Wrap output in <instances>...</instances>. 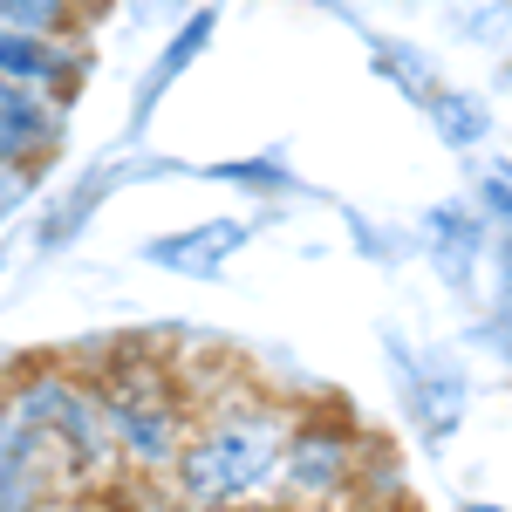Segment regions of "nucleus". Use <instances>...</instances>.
<instances>
[{"instance_id": "1", "label": "nucleus", "mask_w": 512, "mask_h": 512, "mask_svg": "<svg viewBox=\"0 0 512 512\" xmlns=\"http://www.w3.org/2000/svg\"><path fill=\"white\" fill-rule=\"evenodd\" d=\"M287 437H294V417L274 396L226 383V390L198 396L192 431L178 444V465L164 485L185 512H246L260 499H274Z\"/></svg>"}, {"instance_id": "2", "label": "nucleus", "mask_w": 512, "mask_h": 512, "mask_svg": "<svg viewBox=\"0 0 512 512\" xmlns=\"http://www.w3.org/2000/svg\"><path fill=\"white\" fill-rule=\"evenodd\" d=\"M89 383L103 396V424H110L123 478H144V485L171 478L178 444H185L198 410V390L178 376V362L158 349H123L103 369H89Z\"/></svg>"}, {"instance_id": "3", "label": "nucleus", "mask_w": 512, "mask_h": 512, "mask_svg": "<svg viewBox=\"0 0 512 512\" xmlns=\"http://www.w3.org/2000/svg\"><path fill=\"white\" fill-rule=\"evenodd\" d=\"M0 396H7L14 417L48 444L55 472L69 478L82 499H96L103 485L123 478L110 424H103V396H96V383H89L82 369H69V362H35V369H21V376H7Z\"/></svg>"}, {"instance_id": "4", "label": "nucleus", "mask_w": 512, "mask_h": 512, "mask_svg": "<svg viewBox=\"0 0 512 512\" xmlns=\"http://www.w3.org/2000/svg\"><path fill=\"white\" fill-rule=\"evenodd\" d=\"M355 478H362V444H355V431L335 424V417H308V424H294V437H287L274 492L294 499V506H335Z\"/></svg>"}, {"instance_id": "5", "label": "nucleus", "mask_w": 512, "mask_h": 512, "mask_svg": "<svg viewBox=\"0 0 512 512\" xmlns=\"http://www.w3.org/2000/svg\"><path fill=\"white\" fill-rule=\"evenodd\" d=\"M82 506H89V499L55 472L48 444H41V437L14 417V403L0 396V512H82Z\"/></svg>"}, {"instance_id": "6", "label": "nucleus", "mask_w": 512, "mask_h": 512, "mask_svg": "<svg viewBox=\"0 0 512 512\" xmlns=\"http://www.w3.org/2000/svg\"><path fill=\"white\" fill-rule=\"evenodd\" d=\"M82 69H89L82 41H55V35H21V28H0V82L35 89V96H48V103H62V110H69V96H76Z\"/></svg>"}, {"instance_id": "7", "label": "nucleus", "mask_w": 512, "mask_h": 512, "mask_svg": "<svg viewBox=\"0 0 512 512\" xmlns=\"http://www.w3.org/2000/svg\"><path fill=\"white\" fill-rule=\"evenodd\" d=\"M62 130H69V110L62 103L0 82V171H28L35 178L41 164L62 151Z\"/></svg>"}, {"instance_id": "8", "label": "nucleus", "mask_w": 512, "mask_h": 512, "mask_svg": "<svg viewBox=\"0 0 512 512\" xmlns=\"http://www.w3.org/2000/svg\"><path fill=\"white\" fill-rule=\"evenodd\" d=\"M246 246V219H205L192 233H164L144 246V260L164 267V274H185V280H212L226 260Z\"/></svg>"}, {"instance_id": "9", "label": "nucleus", "mask_w": 512, "mask_h": 512, "mask_svg": "<svg viewBox=\"0 0 512 512\" xmlns=\"http://www.w3.org/2000/svg\"><path fill=\"white\" fill-rule=\"evenodd\" d=\"M410 417H417V431L444 444V437L458 431V417H465V376L451 369V362H417V376H410Z\"/></svg>"}, {"instance_id": "10", "label": "nucleus", "mask_w": 512, "mask_h": 512, "mask_svg": "<svg viewBox=\"0 0 512 512\" xmlns=\"http://www.w3.org/2000/svg\"><path fill=\"white\" fill-rule=\"evenodd\" d=\"M424 233H431V239H424V253L437 260V274L451 280V287H465L472 267H478V233H485L478 212H472V205H444V212L424 219Z\"/></svg>"}, {"instance_id": "11", "label": "nucleus", "mask_w": 512, "mask_h": 512, "mask_svg": "<svg viewBox=\"0 0 512 512\" xmlns=\"http://www.w3.org/2000/svg\"><path fill=\"white\" fill-rule=\"evenodd\" d=\"M96 14V0H0V28H21V35H55L76 41Z\"/></svg>"}, {"instance_id": "12", "label": "nucleus", "mask_w": 512, "mask_h": 512, "mask_svg": "<svg viewBox=\"0 0 512 512\" xmlns=\"http://www.w3.org/2000/svg\"><path fill=\"white\" fill-rule=\"evenodd\" d=\"M424 103H431L437 130H444L451 144H478V137H485V110H478L472 96H451V89H431Z\"/></svg>"}, {"instance_id": "13", "label": "nucleus", "mask_w": 512, "mask_h": 512, "mask_svg": "<svg viewBox=\"0 0 512 512\" xmlns=\"http://www.w3.org/2000/svg\"><path fill=\"white\" fill-rule=\"evenodd\" d=\"M212 21H219V14L205 7V14H198L192 28H185V35H178V41H171V48H164V62H158V89H164V82H171V76H178L185 62H192V55H198V48H205V41H212Z\"/></svg>"}, {"instance_id": "14", "label": "nucleus", "mask_w": 512, "mask_h": 512, "mask_svg": "<svg viewBox=\"0 0 512 512\" xmlns=\"http://www.w3.org/2000/svg\"><path fill=\"white\" fill-rule=\"evenodd\" d=\"M492 342H499V355L512 362V246H506V260H499V315H492Z\"/></svg>"}, {"instance_id": "15", "label": "nucleus", "mask_w": 512, "mask_h": 512, "mask_svg": "<svg viewBox=\"0 0 512 512\" xmlns=\"http://www.w3.org/2000/svg\"><path fill=\"white\" fill-rule=\"evenodd\" d=\"M458 512H506V506H485V499H472V506H458Z\"/></svg>"}]
</instances>
